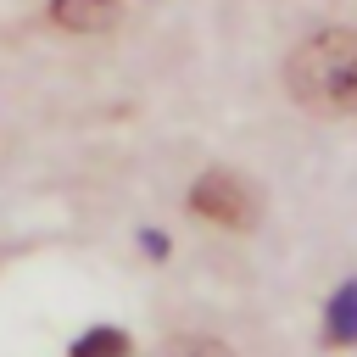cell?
<instances>
[{
	"instance_id": "6da1fadb",
	"label": "cell",
	"mask_w": 357,
	"mask_h": 357,
	"mask_svg": "<svg viewBox=\"0 0 357 357\" xmlns=\"http://www.w3.org/2000/svg\"><path fill=\"white\" fill-rule=\"evenodd\" d=\"M284 78L307 112H329V117L357 112V28H324L301 39Z\"/></svg>"
},
{
	"instance_id": "7a4b0ae2",
	"label": "cell",
	"mask_w": 357,
	"mask_h": 357,
	"mask_svg": "<svg viewBox=\"0 0 357 357\" xmlns=\"http://www.w3.org/2000/svg\"><path fill=\"white\" fill-rule=\"evenodd\" d=\"M190 206H195L206 223H223V229H245V223L257 218V201H251L245 178H234V173H206V178H195Z\"/></svg>"
},
{
	"instance_id": "3957f363",
	"label": "cell",
	"mask_w": 357,
	"mask_h": 357,
	"mask_svg": "<svg viewBox=\"0 0 357 357\" xmlns=\"http://www.w3.org/2000/svg\"><path fill=\"white\" fill-rule=\"evenodd\" d=\"M50 11L61 28H106L117 0H50Z\"/></svg>"
},
{
	"instance_id": "277c9868",
	"label": "cell",
	"mask_w": 357,
	"mask_h": 357,
	"mask_svg": "<svg viewBox=\"0 0 357 357\" xmlns=\"http://www.w3.org/2000/svg\"><path fill=\"white\" fill-rule=\"evenodd\" d=\"M329 340L335 346H351L357 340V284H346L335 296V307H329Z\"/></svg>"
},
{
	"instance_id": "5b68a950",
	"label": "cell",
	"mask_w": 357,
	"mask_h": 357,
	"mask_svg": "<svg viewBox=\"0 0 357 357\" xmlns=\"http://www.w3.org/2000/svg\"><path fill=\"white\" fill-rule=\"evenodd\" d=\"M73 357H128V340L117 329H95V335H84L73 346Z\"/></svg>"
},
{
	"instance_id": "8992f818",
	"label": "cell",
	"mask_w": 357,
	"mask_h": 357,
	"mask_svg": "<svg viewBox=\"0 0 357 357\" xmlns=\"http://www.w3.org/2000/svg\"><path fill=\"white\" fill-rule=\"evenodd\" d=\"M156 357H234L223 340H206V335H184V340H167Z\"/></svg>"
}]
</instances>
